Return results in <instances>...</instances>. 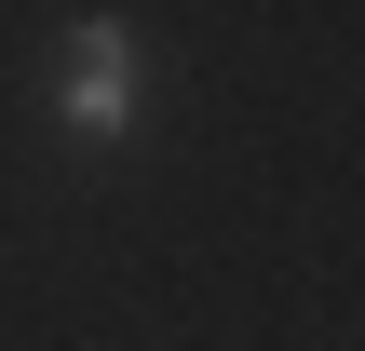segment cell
Returning a JSON list of instances; mask_svg holds the SVG:
<instances>
[{"mask_svg": "<svg viewBox=\"0 0 365 351\" xmlns=\"http://www.w3.org/2000/svg\"><path fill=\"white\" fill-rule=\"evenodd\" d=\"M68 122L81 135H122L135 122V41L108 14H81V41H68Z\"/></svg>", "mask_w": 365, "mask_h": 351, "instance_id": "6da1fadb", "label": "cell"}]
</instances>
